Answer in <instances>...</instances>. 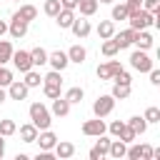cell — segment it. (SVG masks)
Masks as SVG:
<instances>
[{"label":"cell","mask_w":160,"mask_h":160,"mask_svg":"<svg viewBox=\"0 0 160 160\" xmlns=\"http://www.w3.org/2000/svg\"><path fill=\"white\" fill-rule=\"evenodd\" d=\"M128 18H130V30H145L148 25H160V22H158V18H155L152 12L140 10V8H138V10H132Z\"/></svg>","instance_id":"cell-1"},{"label":"cell","mask_w":160,"mask_h":160,"mask_svg":"<svg viewBox=\"0 0 160 160\" xmlns=\"http://www.w3.org/2000/svg\"><path fill=\"white\" fill-rule=\"evenodd\" d=\"M30 120H32V125L38 128V130H48L50 128V112H48V108L42 105V102H32L30 105Z\"/></svg>","instance_id":"cell-2"},{"label":"cell","mask_w":160,"mask_h":160,"mask_svg":"<svg viewBox=\"0 0 160 160\" xmlns=\"http://www.w3.org/2000/svg\"><path fill=\"white\" fill-rule=\"evenodd\" d=\"M112 108H115V98H112V95H100V98L92 102V112H95L98 118L110 115V112H112Z\"/></svg>","instance_id":"cell-3"},{"label":"cell","mask_w":160,"mask_h":160,"mask_svg":"<svg viewBox=\"0 0 160 160\" xmlns=\"http://www.w3.org/2000/svg\"><path fill=\"white\" fill-rule=\"evenodd\" d=\"M130 65H132L135 70H140V72H148V70L152 68V60L148 58L145 50H135V52L130 55Z\"/></svg>","instance_id":"cell-4"},{"label":"cell","mask_w":160,"mask_h":160,"mask_svg":"<svg viewBox=\"0 0 160 160\" xmlns=\"http://www.w3.org/2000/svg\"><path fill=\"white\" fill-rule=\"evenodd\" d=\"M120 70H122V65H120L118 60H110V62L98 65V70H95V72H98V78H100V80H112Z\"/></svg>","instance_id":"cell-5"},{"label":"cell","mask_w":160,"mask_h":160,"mask_svg":"<svg viewBox=\"0 0 160 160\" xmlns=\"http://www.w3.org/2000/svg\"><path fill=\"white\" fill-rule=\"evenodd\" d=\"M12 62H15V68L20 70V72H28L30 68H32V60H30V52L28 50H12V58H10Z\"/></svg>","instance_id":"cell-6"},{"label":"cell","mask_w":160,"mask_h":160,"mask_svg":"<svg viewBox=\"0 0 160 160\" xmlns=\"http://www.w3.org/2000/svg\"><path fill=\"white\" fill-rule=\"evenodd\" d=\"M108 128H105V122L100 120V118H95V120H85L82 122V135H92V138H98V135H102Z\"/></svg>","instance_id":"cell-7"},{"label":"cell","mask_w":160,"mask_h":160,"mask_svg":"<svg viewBox=\"0 0 160 160\" xmlns=\"http://www.w3.org/2000/svg\"><path fill=\"white\" fill-rule=\"evenodd\" d=\"M48 62L52 65V70H60V72H62V70L68 68V62H70V60H68V52L55 50V52H48Z\"/></svg>","instance_id":"cell-8"},{"label":"cell","mask_w":160,"mask_h":160,"mask_svg":"<svg viewBox=\"0 0 160 160\" xmlns=\"http://www.w3.org/2000/svg\"><path fill=\"white\" fill-rule=\"evenodd\" d=\"M125 155H128L130 160H150V158H152V148H150V145H135V148H130Z\"/></svg>","instance_id":"cell-9"},{"label":"cell","mask_w":160,"mask_h":160,"mask_svg":"<svg viewBox=\"0 0 160 160\" xmlns=\"http://www.w3.org/2000/svg\"><path fill=\"white\" fill-rule=\"evenodd\" d=\"M108 148H110V138H105V132H102V135H98V142H95V148L90 150V158H92V160L102 158V155L108 152Z\"/></svg>","instance_id":"cell-10"},{"label":"cell","mask_w":160,"mask_h":160,"mask_svg":"<svg viewBox=\"0 0 160 160\" xmlns=\"http://www.w3.org/2000/svg\"><path fill=\"white\" fill-rule=\"evenodd\" d=\"M132 35H135V30H122V32H112V40L118 42V48L120 50H125V48H130L132 45Z\"/></svg>","instance_id":"cell-11"},{"label":"cell","mask_w":160,"mask_h":160,"mask_svg":"<svg viewBox=\"0 0 160 160\" xmlns=\"http://www.w3.org/2000/svg\"><path fill=\"white\" fill-rule=\"evenodd\" d=\"M132 42L138 45V50H148V48L152 45V35H150L148 30H135V35H132Z\"/></svg>","instance_id":"cell-12"},{"label":"cell","mask_w":160,"mask_h":160,"mask_svg":"<svg viewBox=\"0 0 160 160\" xmlns=\"http://www.w3.org/2000/svg\"><path fill=\"white\" fill-rule=\"evenodd\" d=\"M10 35L15 38V40H20V38H25V32H28V22L25 20H20V18H12V22H10Z\"/></svg>","instance_id":"cell-13"},{"label":"cell","mask_w":160,"mask_h":160,"mask_svg":"<svg viewBox=\"0 0 160 160\" xmlns=\"http://www.w3.org/2000/svg\"><path fill=\"white\" fill-rule=\"evenodd\" d=\"M70 30H72L78 38H88V35H90V22H88L85 18H75L72 25H70Z\"/></svg>","instance_id":"cell-14"},{"label":"cell","mask_w":160,"mask_h":160,"mask_svg":"<svg viewBox=\"0 0 160 160\" xmlns=\"http://www.w3.org/2000/svg\"><path fill=\"white\" fill-rule=\"evenodd\" d=\"M35 140L40 142V150H52V148H55V142H58L55 132H50V130H42V132H40Z\"/></svg>","instance_id":"cell-15"},{"label":"cell","mask_w":160,"mask_h":160,"mask_svg":"<svg viewBox=\"0 0 160 160\" xmlns=\"http://www.w3.org/2000/svg\"><path fill=\"white\" fill-rule=\"evenodd\" d=\"M28 90H30V88H28L25 82H18V80L10 82V98H12V100H25V98H28Z\"/></svg>","instance_id":"cell-16"},{"label":"cell","mask_w":160,"mask_h":160,"mask_svg":"<svg viewBox=\"0 0 160 160\" xmlns=\"http://www.w3.org/2000/svg\"><path fill=\"white\" fill-rule=\"evenodd\" d=\"M35 15H38V8H35V5H22L20 10L12 12V18H20V20H25V22L35 20Z\"/></svg>","instance_id":"cell-17"},{"label":"cell","mask_w":160,"mask_h":160,"mask_svg":"<svg viewBox=\"0 0 160 160\" xmlns=\"http://www.w3.org/2000/svg\"><path fill=\"white\" fill-rule=\"evenodd\" d=\"M55 20H58V25H60V28H70V25H72V20H75V10L60 8V12L55 15Z\"/></svg>","instance_id":"cell-18"},{"label":"cell","mask_w":160,"mask_h":160,"mask_svg":"<svg viewBox=\"0 0 160 160\" xmlns=\"http://www.w3.org/2000/svg\"><path fill=\"white\" fill-rule=\"evenodd\" d=\"M85 55H88V52H85L82 45H72V48L68 50V60H70V62H78V65L85 62Z\"/></svg>","instance_id":"cell-19"},{"label":"cell","mask_w":160,"mask_h":160,"mask_svg":"<svg viewBox=\"0 0 160 160\" xmlns=\"http://www.w3.org/2000/svg\"><path fill=\"white\" fill-rule=\"evenodd\" d=\"M52 112L60 115V118H65V115L70 112V102H68L65 98H55V100H52Z\"/></svg>","instance_id":"cell-20"},{"label":"cell","mask_w":160,"mask_h":160,"mask_svg":"<svg viewBox=\"0 0 160 160\" xmlns=\"http://www.w3.org/2000/svg\"><path fill=\"white\" fill-rule=\"evenodd\" d=\"M20 138H22V142H35V138H38V128H35L32 122L22 125V128H20Z\"/></svg>","instance_id":"cell-21"},{"label":"cell","mask_w":160,"mask_h":160,"mask_svg":"<svg viewBox=\"0 0 160 160\" xmlns=\"http://www.w3.org/2000/svg\"><path fill=\"white\" fill-rule=\"evenodd\" d=\"M78 8H80V15L90 18V15H95V10H98V0H78Z\"/></svg>","instance_id":"cell-22"},{"label":"cell","mask_w":160,"mask_h":160,"mask_svg":"<svg viewBox=\"0 0 160 160\" xmlns=\"http://www.w3.org/2000/svg\"><path fill=\"white\" fill-rule=\"evenodd\" d=\"M30 60H32V65H45L48 62V50H42V48H32L30 50Z\"/></svg>","instance_id":"cell-23"},{"label":"cell","mask_w":160,"mask_h":160,"mask_svg":"<svg viewBox=\"0 0 160 160\" xmlns=\"http://www.w3.org/2000/svg\"><path fill=\"white\" fill-rule=\"evenodd\" d=\"M108 152H110L112 158H118V160H120V158H125V152H128V150H125V142H122V140H110Z\"/></svg>","instance_id":"cell-24"},{"label":"cell","mask_w":160,"mask_h":160,"mask_svg":"<svg viewBox=\"0 0 160 160\" xmlns=\"http://www.w3.org/2000/svg\"><path fill=\"white\" fill-rule=\"evenodd\" d=\"M112 32H115V22L112 20H102L100 25H98V35L105 40V38H112Z\"/></svg>","instance_id":"cell-25"},{"label":"cell","mask_w":160,"mask_h":160,"mask_svg":"<svg viewBox=\"0 0 160 160\" xmlns=\"http://www.w3.org/2000/svg\"><path fill=\"white\" fill-rule=\"evenodd\" d=\"M42 85H50V88H62V78H60V70H52L42 78Z\"/></svg>","instance_id":"cell-26"},{"label":"cell","mask_w":160,"mask_h":160,"mask_svg":"<svg viewBox=\"0 0 160 160\" xmlns=\"http://www.w3.org/2000/svg\"><path fill=\"white\" fill-rule=\"evenodd\" d=\"M115 100H125V98H130V85H122V82H115L112 85V92H110Z\"/></svg>","instance_id":"cell-27"},{"label":"cell","mask_w":160,"mask_h":160,"mask_svg":"<svg viewBox=\"0 0 160 160\" xmlns=\"http://www.w3.org/2000/svg\"><path fill=\"white\" fill-rule=\"evenodd\" d=\"M120 48H118V42L112 40V38H105V42H102V48H100V52L105 55V58H112L115 52H118Z\"/></svg>","instance_id":"cell-28"},{"label":"cell","mask_w":160,"mask_h":160,"mask_svg":"<svg viewBox=\"0 0 160 160\" xmlns=\"http://www.w3.org/2000/svg\"><path fill=\"white\" fill-rule=\"evenodd\" d=\"M128 125L135 130V135H142L145 132V128H148V122H145V118H140V115H135V118H130L128 120Z\"/></svg>","instance_id":"cell-29"},{"label":"cell","mask_w":160,"mask_h":160,"mask_svg":"<svg viewBox=\"0 0 160 160\" xmlns=\"http://www.w3.org/2000/svg\"><path fill=\"white\" fill-rule=\"evenodd\" d=\"M55 152H58V158H70L75 152V145L72 142H55Z\"/></svg>","instance_id":"cell-30"},{"label":"cell","mask_w":160,"mask_h":160,"mask_svg":"<svg viewBox=\"0 0 160 160\" xmlns=\"http://www.w3.org/2000/svg\"><path fill=\"white\" fill-rule=\"evenodd\" d=\"M10 58H12V45H10V40H0V65H5Z\"/></svg>","instance_id":"cell-31"},{"label":"cell","mask_w":160,"mask_h":160,"mask_svg":"<svg viewBox=\"0 0 160 160\" xmlns=\"http://www.w3.org/2000/svg\"><path fill=\"white\" fill-rule=\"evenodd\" d=\"M15 130H18V125H15V120H0V135L2 138H8V135H15Z\"/></svg>","instance_id":"cell-32"},{"label":"cell","mask_w":160,"mask_h":160,"mask_svg":"<svg viewBox=\"0 0 160 160\" xmlns=\"http://www.w3.org/2000/svg\"><path fill=\"white\" fill-rule=\"evenodd\" d=\"M40 82H42V78H40V72H35V70L30 68V70L25 72V85H28V88H38Z\"/></svg>","instance_id":"cell-33"},{"label":"cell","mask_w":160,"mask_h":160,"mask_svg":"<svg viewBox=\"0 0 160 160\" xmlns=\"http://www.w3.org/2000/svg\"><path fill=\"white\" fill-rule=\"evenodd\" d=\"M128 15H130V10H128V5H125V2L112 8V20H128Z\"/></svg>","instance_id":"cell-34"},{"label":"cell","mask_w":160,"mask_h":160,"mask_svg":"<svg viewBox=\"0 0 160 160\" xmlns=\"http://www.w3.org/2000/svg\"><path fill=\"white\" fill-rule=\"evenodd\" d=\"M65 100L72 105V102H80L82 100V88H70L68 92H65Z\"/></svg>","instance_id":"cell-35"},{"label":"cell","mask_w":160,"mask_h":160,"mask_svg":"<svg viewBox=\"0 0 160 160\" xmlns=\"http://www.w3.org/2000/svg\"><path fill=\"white\" fill-rule=\"evenodd\" d=\"M45 15H50V18H55L58 12H60V0H45Z\"/></svg>","instance_id":"cell-36"},{"label":"cell","mask_w":160,"mask_h":160,"mask_svg":"<svg viewBox=\"0 0 160 160\" xmlns=\"http://www.w3.org/2000/svg\"><path fill=\"white\" fill-rule=\"evenodd\" d=\"M142 118H145V122H160V110L158 108H148Z\"/></svg>","instance_id":"cell-37"},{"label":"cell","mask_w":160,"mask_h":160,"mask_svg":"<svg viewBox=\"0 0 160 160\" xmlns=\"http://www.w3.org/2000/svg\"><path fill=\"white\" fill-rule=\"evenodd\" d=\"M135 138H138V135H135V130H132L130 125H125V130L120 132V140H122V142H132Z\"/></svg>","instance_id":"cell-38"},{"label":"cell","mask_w":160,"mask_h":160,"mask_svg":"<svg viewBox=\"0 0 160 160\" xmlns=\"http://www.w3.org/2000/svg\"><path fill=\"white\" fill-rule=\"evenodd\" d=\"M10 82H12V72L0 65V85H10Z\"/></svg>","instance_id":"cell-39"},{"label":"cell","mask_w":160,"mask_h":160,"mask_svg":"<svg viewBox=\"0 0 160 160\" xmlns=\"http://www.w3.org/2000/svg\"><path fill=\"white\" fill-rule=\"evenodd\" d=\"M108 130H110V132H112L115 138H120V132L125 130V122H120V120H115V122H110V128H108Z\"/></svg>","instance_id":"cell-40"},{"label":"cell","mask_w":160,"mask_h":160,"mask_svg":"<svg viewBox=\"0 0 160 160\" xmlns=\"http://www.w3.org/2000/svg\"><path fill=\"white\" fill-rule=\"evenodd\" d=\"M42 92L50 98V100H55V98H60V88H50V85H42Z\"/></svg>","instance_id":"cell-41"},{"label":"cell","mask_w":160,"mask_h":160,"mask_svg":"<svg viewBox=\"0 0 160 160\" xmlns=\"http://www.w3.org/2000/svg\"><path fill=\"white\" fill-rule=\"evenodd\" d=\"M112 80H115V82H122V85H130V75H128L125 70H120V72H118Z\"/></svg>","instance_id":"cell-42"},{"label":"cell","mask_w":160,"mask_h":160,"mask_svg":"<svg viewBox=\"0 0 160 160\" xmlns=\"http://www.w3.org/2000/svg\"><path fill=\"white\" fill-rule=\"evenodd\" d=\"M148 72H150V82H152V85H160V70H152V68H150Z\"/></svg>","instance_id":"cell-43"},{"label":"cell","mask_w":160,"mask_h":160,"mask_svg":"<svg viewBox=\"0 0 160 160\" xmlns=\"http://www.w3.org/2000/svg\"><path fill=\"white\" fill-rule=\"evenodd\" d=\"M142 2H145V10H148V12H155V10H158V2H160V0H142Z\"/></svg>","instance_id":"cell-44"},{"label":"cell","mask_w":160,"mask_h":160,"mask_svg":"<svg viewBox=\"0 0 160 160\" xmlns=\"http://www.w3.org/2000/svg\"><path fill=\"white\" fill-rule=\"evenodd\" d=\"M60 8H68V10H75V8H78V0H60Z\"/></svg>","instance_id":"cell-45"},{"label":"cell","mask_w":160,"mask_h":160,"mask_svg":"<svg viewBox=\"0 0 160 160\" xmlns=\"http://www.w3.org/2000/svg\"><path fill=\"white\" fill-rule=\"evenodd\" d=\"M5 155V140H2V135H0V158Z\"/></svg>","instance_id":"cell-46"},{"label":"cell","mask_w":160,"mask_h":160,"mask_svg":"<svg viewBox=\"0 0 160 160\" xmlns=\"http://www.w3.org/2000/svg\"><path fill=\"white\" fill-rule=\"evenodd\" d=\"M5 98H8V92L2 90V85H0V102H5Z\"/></svg>","instance_id":"cell-47"},{"label":"cell","mask_w":160,"mask_h":160,"mask_svg":"<svg viewBox=\"0 0 160 160\" xmlns=\"http://www.w3.org/2000/svg\"><path fill=\"white\" fill-rule=\"evenodd\" d=\"M5 32H8V25H5L2 20H0V35H5Z\"/></svg>","instance_id":"cell-48"},{"label":"cell","mask_w":160,"mask_h":160,"mask_svg":"<svg viewBox=\"0 0 160 160\" xmlns=\"http://www.w3.org/2000/svg\"><path fill=\"white\" fill-rule=\"evenodd\" d=\"M128 2H138V5H140V2H142V0H128Z\"/></svg>","instance_id":"cell-49"},{"label":"cell","mask_w":160,"mask_h":160,"mask_svg":"<svg viewBox=\"0 0 160 160\" xmlns=\"http://www.w3.org/2000/svg\"><path fill=\"white\" fill-rule=\"evenodd\" d=\"M98 2H112V0H98Z\"/></svg>","instance_id":"cell-50"}]
</instances>
